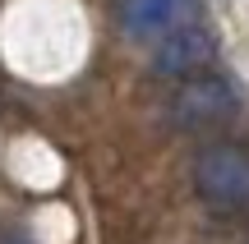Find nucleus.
Listing matches in <instances>:
<instances>
[{
  "label": "nucleus",
  "instance_id": "obj_2",
  "mask_svg": "<svg viewBox=\"0 0 249 244\" xmlns=\"http://www.w3.org/2000/svg\"><path fill=\"white\" fill-rule=\"evenodd\" d=\"M213 55H217L213 37H208L198 23H185L171 37H161L157 55H152V69L166 74V79H194V74H203L208 65H213Z\"/></svg>",
  "mask_w": 249,
  "mask_h": 244
},
{
  "label": "nucleus",
  "instance_id": "obj_4",
  "mask_svg": "<svg viewBox=\"0 0 249 244\" xmlns=\"http://www.w3.org/2000/svg\"><path fill=\"white\" fill-rule=\"evenodd\" d=\"M231 111H235V97H231V88L217 83V79H194V83H185V92H180V101H176V115L185 120V125L222 120V115H231Z\"/></svg>",
  "mask_w": 249,
  "mask_h": 244
},
{
  "label": "nucleus",
  "instance_id": "obj_3",
  "mask_svg": "<svg viewBox=\"0 0 249 244\" xmlns=\"http://www.w3.org/2000/svg\"><path fill=\"white\" fill-rule=\"evenodd\" d=\"M116 18H120L124 37L152 42V37H171L176 28L189 23V0H120Z\"/></svg>",
  "mask_w": 249,
  "mask_h": 244
},
{
  "label": "nucleus",
  "instance_id": "obj_1",
  "mask_svg": "<svg viewBox=\"0 0 249 244\" xmlns=\"http://www.w3.org/2000/svg\"><path fill=\"white\" fill-rule=\"evenodd\" d=\"M194 184L213 208H249V157L226 143L203 147L194 157Z\"/></svg>",
  "mask_w": 249,
  "mask_h": 244
}]
</instances>
